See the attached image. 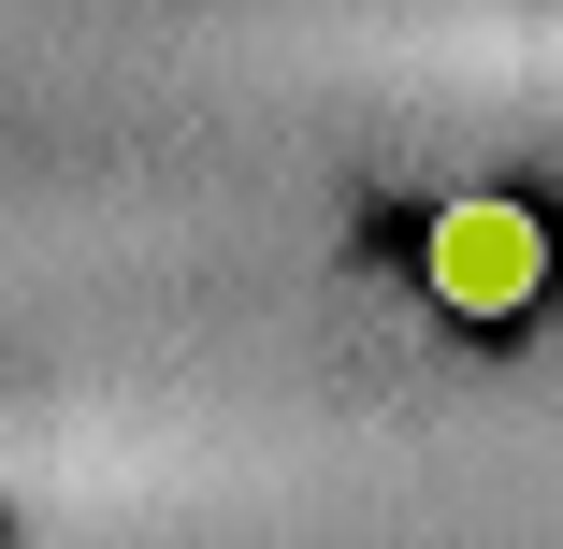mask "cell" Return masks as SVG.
<instances>
[{
  "instance_id": "obj_1",
  "label": "cell",
  "mask_w": 563,
  "mask_h": 549,
  "mask_svg": "<svg viewBox=\"0 0 563 549\" xmlns=\"http://www.w3.org/2000/svg\"><path fill=\"white\" fill-rule=\"evenodd\" d=\"M419 275H433V304H463V318H520L549 289V217L477 188V202H448L419 232Z\"/></svg>"
}]
</instances>
